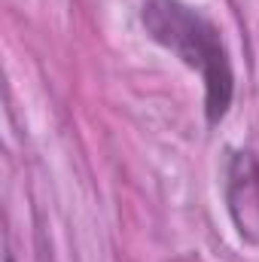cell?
Masks as SVG:
<instances>
[{
	"label": "cell",
	"mask_w": 259,
	"mask_h": 262,
	"mask_svg": "<svg viewBox=\"0 0 259 262\" xmlns=\"http://www.w3.org/2000/svg\"><path fill=\"white\" fill-rule=\"evenodd\" d=\"M140 25L146 37L168 49L180 64H186L201 76L204 85V119L217 128L235 101V70L232 55L220 28L183 0H143L140 3Z\"/></svg>",
	"instance_id": "cell-1"
},
{
	"label": "cell",
	"mask_w": 259,
	"mask_h": 262,
	"mask_svg": "<svg viewBox=\"0 0 259 262\" xmlns=\"http://www.w3.org/2000/svg\"><path fill=\"white\" fill-rule=\"evenodd\" d=\"M223 198L241 241L259 247V159L253 149H229L223 165Z\"/></svg>",
	"instance_id": "cell-2"
},
{
	"label": "cell",
	"mask_w": 259,
	"mask_h": 262,
	"mask_svg": "<svg viewBox=\"0 0 259 262\" xmlns=\"http://www.w3.org/2000/svg\"><path fill=\"white\" fill-rule=\"evenodd\" d=\"M6 262H15V259H12V256H6Z\"/></svg>",
	"instance_id": "cell-3"
}]
</instances>
